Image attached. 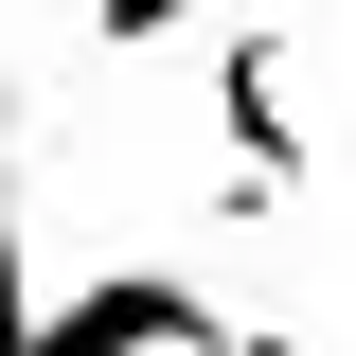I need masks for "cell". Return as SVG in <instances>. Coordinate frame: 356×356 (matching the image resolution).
Instances as JSON below:
<instances>
[{
  "label": "cell",
  "instance_id": "7a4b0ae2",
  "mask_svg": "<svg viewBox=\"0 0 356 356\" xmlns=\"http://www.w3.org/2000/svg\"><path fill=\"white\" fill-rule=\"evenodd\" d=\"M36 321V250H18V89H0V339Z\"/></svg>",
  "mask_w": 356,
  "mask_h": 356
},
{
  "label": "cell",
  "instance_id": "3957f363",
  "mask_svg": "<svg viewBox=\"0 0 356 356\" xmlns=\"http://www.w3.org/2000/svg\"><path fill=\"white\" fill-rule=\"evenodd\" d=\"M178 18H196V0H89V36H125V54H143V36H178Z\"/></svg>",
  "mask_w": 356,
  "mask_h": 356
},
{
  "label": "cell",
  "instance_id": "6da1fadb",
  "mask_svg": "<svg viewBox=\"0 0 356 356\" xmlns=\"http://www.w3.org/2000/svg\"><path fill=\"white\" fill-rule=\"evenodd\" d=\"M214 107H232V214H285V196H303V143H285V36H232Z\"/></svg>",
  "mask_w": 356,
  "mask_h": 356
},
{
  "label": "cell",
  "instance_id": "277c9868",
  "mask_svg": "<svg viewBox=\"0 0 356 356\" xmlns=\"http://www.w3.org/2000/svg\"><path fill=\"white\" fill-rule=\"evenodd\" d=\"M0 356H18V339H0Z\"/></svg>",
  "mask_w": 356,
  "mask_h": 356
}]
</instances>
